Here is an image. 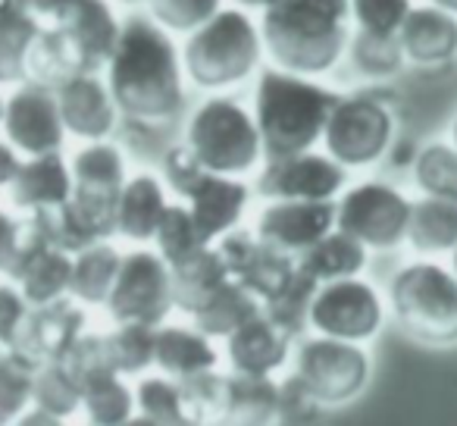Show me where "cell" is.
Returning a JSON list of instances; mask_svg holds the SVG:
<instances>
[{
	"mask_svg": "<svg viewBox=\"0 0 457 426\" xmlns=\"http://www.w3.org/2000/svg\"><path fill=\"white\" fill-rule=\"evenodd\" d=\"M107 70L110 95L116 107L132 120L166 122L182 107L179 54L160 22L145 16L122 22Z\"/></svg>",
	"mask_w": 457,
	"mask_h": 426,
	"instance_id": "cell-1",
	"label": "cell"
},
{
	"mask_svg": "<svg viewBox=\"0 0 457 426\" xmlns=\"http://www.w3.org/2000/svg\"><path fill=\"white\" fill-rule=\"evenodd\" d=\"M270 57L298 76H323L338 63L351 38L348 0H273L263 10Z\"/></svg>",
	"mask_w": 457,
	"mask_h": 426,
	"instance_id": "cell-2",
	"label": "cell"
},
{
	"mask_svg": "<svg viewBox=\"0 0 457 426\" xmlns=\"http://www.w3.org/2000/svg\"><path fill=\"white\" fill-rule=\"evenodd\" d=\"M336 101V91L311 82V76L263 70L254 95V122L261 129L267 160L311 151L323 138V126Z\"/></svg>",
	"mask_w": 457,
	"mask_h": 426,
	"instance_id": "cell-3",
	"label": "cell"
},
{
	"mask_svg": "<svg viewBox=\"0 0 457 426\" xmlns=\"http://www.w3.org/2000/svg\"><path fill=\"white\" fill-rule=\"evenodd\" d=\"M261 35L242 10H216L185 45V72L201 88H228L254 72Z\"/></svg>",
	"mask_w": 457,
	"mask_h": 426,
	"instance_id": "cell-4",
	"label": "cell"
},
{
	"mask_svg": "<svg viewBox=\"0 0 457 426\" xmlns=\"http://www.w3.org/2000/svg\"><path fill=\"white\" fill-rule=\"evenodd\" d=\"M163 179L179 197H185V207L207 242L236 230V223L242 220L245 204H248V185L236 182L226 172L207 170L188 145H176L172 151H166Z\"/></svg>",
	"mask_w": 457,
	"mask_h": 426,
	"instance_id": "cell-5",
	"label": "cell"
},
{
	"mask_svg": "<svg viewBox=\"0 0 457 426\" xmlns=\"http://www.w3.org/2000/svg\"><path fill=\"white\" fill-rule=\"evenodd\" d=\"M392 311L423 345L457 342V276L438 263H411L392 280Z\"/></svg>",
	"mask_w": 457,
	"mask_h": 426,
	"instance_id": "cell-6",
	"label": "cell"
},
{
	"mask_svg": "<svg viewBox=\"0 0 457 426\" xmlns=\"http://www.w3.org/2000/svg\"><path fill=\"white\" fill-rule=\"evenodd\" d=\"M185 145L195 151V157L207 170L226 172V176L248 172L263 154L261 129H257L254 116L242 104L226 101V97L201 104V110L188 122Z\"/></svg>",
	"mask_w": 457,
	"mask_h": 426,
	"instance_id": "cell-7",
	"label": "cell"
},
{
	"mask_svg": "<svg viewBox=\"0 0 457 426\" xmlns=\"http://www.w3.org/2000/svg\"><path fill=\"white\" fill-rule=\"evenodd\" d=\"M122 185H126V160L120 147L95 141L76 154L70 207L97 242L116 232V201Z\"/></svg>",
	"mask_w": 457,
	"mask_h": 426,
	"instance_id": "cell-8",
	"label": "cell"
},
{
	"mask_svg": "<svg viewBox=\"0 0 457 426\" xmlns=\"http://www.w3.org/2000/svg\"><path fill=\"white\" fill-rule=\"evenodd\" d=\"M320 405H345L357 398L370 380V357L348 338H304L298 348V370Z\"/></svg>",
	"mask_w": 457,
	"mask_h": 426,
	"instance_id": "cell-9",
	"label": "cell"
},
{
	"mask_svg": "<svg viewBox=\"0 0 457 426\" xmlns=\"http://www.w3.org/2000/svg\"><path fill=\"white\" fill-rule=\"evenodd\" d=\"M411 201L398 188L363 182L336 204V230L348 232L367 248H395L407 238Z\"/></svg>",
	"mask_w": 457,
	"mask_h": 426,
	"instance_id": "cell-10",
	"label": "cell"
},
{
	"mask_svg": "<svg viewBox=\"0 0 457 426\" xmlns=\"http://www.w3.org/2000/svg\"><path fill=\"white\" fill-rule=\"evenodd\" d=\"M116 323L160 326L172 307L170 263L154 251H132L120 261V273L107 295Z\"/></svg>",
	"mask_w": 457,
	"mask_h": 426,
	"instance_id": "cell-11",
	"label": "cell"
},
{
	"mask_svg": "<svg viewBox=\"0 0 457 426\" xmlns=\"http://www.w3.org/2000/svg\"><path fill=\"white\" fill-rule=\"evenodd\" d=\"M323 141L342 166H370L392 141V113L370 97H338L323 126Z\"/></svg>",
	"mask_w": 457,
	"mask_h": 426,
	"instance_id": "cell-12",
	"label": "cell"
},
{
	"mask_svg": "<svg viewBox=\"0 0 457 426\" xmlns=\"http://www.w3.org/2000/svg\"><path fill=\"white\" fill-rule=\"evenodd\" d=\"M311 326L320 336L367 342L382 326V301L376 288L357 276L320 282L311 301Z\"/></svg>",
	"mask_w": 457,
	"mask_h": 426,
	"instance_id": "cell-13",
	"label": "cell"
},
{
	"mask_svg": "<svg viewBox=\"0 0 457 426\" xmlns=\"http://www.w3.org/2000/svg\"><path fill=\"white\" fill-rule=\"evenodd\" d=\"M4 273L16 282L29 305H45V301L63 298L70 292L72 276V255L54 248L35 217L16 226V245Z\"/></svg>",
	"mask_w": 457,
	"mask_h": 426,
	"instance_id": "cell-14",
	"label": "cell"
},
{
	"mask_svg": "<svg viewBox=\"0 0 457 426\" xmlns=\"http://www.w3.org/2000/svg\"><path fill=\"white\" fill-rule=\"evenodd\" d=\"M345 185V166L336 157L301 151L270 157L257 179V191L267 201H326Z\"/></svg>",
	"mask_w": 457,
	"mask_h": 426,
	"instance_id": "cell-15",
	"label": "cell"
},
{
	"mask_svg": "<svg viewBox=\"0 0 457 426\" xmlns=\"http://www.w3.org/2000/svg\"><path fill=\"white\" fill-rule=\"evenodd\" d=\"M226 261L228 280H236L248 292H254L261 301L273 298L295 273V257L276 245L263 242L257 232L228 230L222 232V242L216 245Z\"/></svg>",
	"mask_w": 457,
	"mask_h": 426,
	"instance_id": "cell-16",
	"label": "cell"
},
{
	"mask_svg": "<svg viewBox=\"0 0 457 426\" xmlns=\"http://www.w3.org/2000/svg\"><path fill=\"white\" fill-rule=\"evenodd\" d=\"M0 122H4L10 145L29 157L60 151L66 135L57 95L35 82H26L10 101H4V120Z\"/></svg>",
	"mask_w": 457,
	"mask_h": 426,
	"instance_id": "cell-17",
	"label": "cell"
},
{
	"mask_svg": "<svg viewBox=\"0 0 457 426\" xmlns=\"http://www.w3.org/2000/svg\"><path fill=\"white\" fill-rule=\"evenodd\" d=\"M82 330L85 313L72 301L54 298L45 305H32L16 332L13 351L41 367L47 361H60L70 351V345L82 336Z\"/></svg>",
	"mask_w": 457,
	"mask_h": 426,
	"instance_id": "cell-18",
	"label": "cell"
},
{
	"mask_svg": "<svg viewBox=\"0 0 457 426\" xmlns=\"http://www.w3.org/2000/svg\"><path fill=\"white\" fill-rule=\"evenodd\" d=\"M54 26L70 41L82 72H97L107 66L120 41V22L107 0H70Z\"/></svg>",
	"mask_w": 457,
	"mask_h": 426,
	"instance_id": "cell-19",
	"label": "cell"
},
{
	"mask_svg": "<svg viewBox=\"0 0 457 426\" xmlns=\"http://www.w3.org/2000/svg\"><path fill=\"white\" fill-rule=\"evenodd\" d=\"M336 226V204L326 201H273L257 220V236L298 257Z\"/></svg>",
	"mask_w": 457,
	"mask_h": 426,
	"instance_id": "cell-20",
	"label": "cell"
},
{
	"mask_svg": "<svg viewBox=\"0 0 457 426\" xmlns=\"http://www.w3.org/2000/svg\"><path fill=\"white\" fill-rule=\"evenodd\" d=\"M54 95H57L66 132L88 141H101L113 132L120 107L110 95V85L101 82L97 72H79L70 82L60 85Z\"/></svg>",
	"mask_w": 457,
	"mask_h": 426,
	"instance_id": "cell-21",
	"label": "cell"
},
{
	"mask_svg": "<svg viewBox=\"0 0 457 426\" xmlns=\"http://www.w3.org/2000/svg\"><path fill=\"white\" fill-rule=\"evenodd\" d=\"M404 60L417 66L448 63L457 54V16L442 7H411L398 29Z\"/></svg>",
	"mask_w": 457,
	"mask_h": 426,
	"instance_id": "cell-22",
	"label": "cell"
},
{
	"mask_svg": "<svg viewBox=\"0 0 457 426\" xmlns=\"http://www.w3.org/2000/svg\"><path fill=\"white\" fill-rule=\"evenodd\" d=\"M288 345L292 338L263 311H257L254 317H248L238 330L226 336L228 361L238 373H273L276 367L286 363Z\"/></svg>",
	"mask_w": 457,
	"mask_h": 426,
	"instance_id": "cell-23",
	"label": "cell"
},
{
	"mask_svg": "<svg viewBox=\"0 0 457 426\" xmlns=\"http://www.w3.org/2000/svg\"><path fill=\"white\" fill-rule=\"evenodd\" d=\"M279 417V382L270 373H238L222 376L220 423L267 426Z\"/></svg>",
	"mask_w": 457,
	"mask_h": 426,
	"instance_id": "cell-24",
	"label": "cell"
},
{
	"mask_svg": "<svg viewBox=\"0 0 457 426\" xmlns=\"http://www.w3.org/2000/svg\"><path fill=\"white\" fill-rule=\"evenodd\" d=\"M13 204L22 210H41L63 204L72 195V170L60 151L35 154L32 160L20 163L13 176Z\"/></svg>",
	"mask_w": 457,
	"mask_h": 426,
	"instance_id": "cell-25",
	"label": "cell"
},
{
	"mask_svg": "<svg viewBox=\"0 0 457 426\" xmlns=\"http://www.w3.org/2000/svg\"><path fill=\"white\" fill-rule=\"evenodd\" d=\"M228 280L226 261H222L220 248H197L185 261L170 263V286H172V307L195 313L222 282Z\"/></svg>",
	"mask_w": 457,
	"mask_h": 426,
	"instance_id": "cell-26",
	"label": "cell"
},
{
	"mask_svg": "<svg viewBox=\"0 0 457 426\" xmlns=\"http://www.w3.org/2000/svg\"><path fill=\"white\" fill-rule=\"evenodd\" d=\"M166 210L163 185L157 176H135L126 179L116 201V232L132 242H147L157 232V223Z\"/></svg>",
	"mask_w": 457,
	"mask_h": 426,
	"instance_id": "cell-27",
	"label": "cell"
},
{
	"mask_svg": "<svg viewBox=\"0 0 457 426\" xmlns=\"http://www.w3.org/2000/svg\"><path fill=\"white\" fill-rule=\"evenodd\" d=\"M298 270L311 273L317 282H332V280H348L357 276L367 267V245H361L357 238H351L348 232L332 226L323 238L304 248L295 257Z\"/></svg>",
	"mask_w": 457,
	"mask_h": 426,
	"instance_id": "cell-28",
	"label": "cell"
},
{
	"mask_svg": "<svg viewBox=\"0 0 457 426\" xmlns=\"http://www.w3.org/2000/svg\"><path fill=\"white\" fill-rule=\"evenodd\" d=\"M154 363L172 380L179 376L213 370L216 351L201 330H182V326H157L154 330Z\"/></svg>",
	"mask_w": 457,
	"mask_h": 426,
	"instance_id": "cell-29",
	"label": "cell"
},
{
	"mask_svg": "<svg viewBox=\"0 0 457 426\" xmlns=\"http://www.w3.org/2000/svg\"><path fill=\"white\" fill-rule=\"evenodd\" d=\"M79 72H82V66H79L76 54H72L70 41L63 38V32L57 26H41L26 54V82L45 85V88L57 91L60 85L70 82Z\"/></svg>",
	"mask_w": 457,
	"mask_h": 426,
	"instance_id": "cell-30",
	"label": "cell"
},
{
	"mask_svg": "<svg viewBox=\"0 0 457 426\" xmlns=\"http://www.w3.org/2000/svg\"><path fill=\"white\" fill-rule=\"evenodd\" d=\"M407 238L420 255H442L457 245V201L426 195L423 201L411 204V223Z\"/></svg>",
	"mask_w": 457,
	"mask_h": 426,
	"instance_id": "cell-31",
	"label": "cell"
},
{
	"mask_svg": "<svg viewBox=\"0 0 457 426\" xmlns=\"http://www.w3.org/2000/svg\"><path fill=\"white\" fill-rule=\"evenodd\" d=\"M41 22L20 0H0V85L26 79V54Z\"/></svg>",
	"mask_w": 457,
	"mask_h": 426,
	"instance_id": "cell-32",
	"label": "cell"
},
{
	"mask_svg": "<svg viewBox=\"0 0 457 426\" xmlns=\"http://www.w3.org/2000/svg\"><path fill=\"white\" fill-rule=\"evenodd\" d=\"M120 251L107 242H95L72 255L70 292L85 305H107V295L120 273Z\"/></svg>",
	"mask_w": 457,
	"mask_h": 426,
	"instance_id": "cell-33",
	"label": "cell"
},
{
	"mask_svg": "<svg viewBox=\"0 0 457 426\" xmlns=\"http://www.w3.org/2000/svg\"><path fill=\"white\" fill-rule=\"evenodd\" d=\"M257 311H261V298L254 292H248L245 286H238L236 280H226L191 317H195V326L204 336L226 338L228 332L238 330Z\"/></svg>",
	"mask_w": 457,
	"mask_h": 426,
	"instance_id": "cell-34",
	"label": "cell"
},
{
	"mask_svg": "<svg viewBox=\"0 0 457 426\" xmlns=\"http://www.w3.org/2000/svg\"><path fill=\"white\" fill-rule=\"evenodd\" d=\"M317 288H320V282L313 280L311 273L295 267L292 280H288L273 298L261 301V311L267 313L288 338H295L311 326V301H313V295H317Z\"/></svg>",
	"mask_w": 457,
	"mask_h": 426,
	"instance_id": "cell-35",
	"label": "cell"
},
{
	"mask_svg": "<svg viewBox=\"0 0 457 426\" xmlns=\"http://www.w3.org/2000/svg\"><path fill=\"white\" fill-rule=\"evenodd\" d=\"M82 407L97 426H120L132 420L135 395L122 386L116 370H101L82 382Z\"/></svg>",
	"mask_w": 457,
	"mask_h": 426,
	"instance_id": "cell-36",
	"label": "cell"
},
{
	"mask_svg": "<svg viewBox=\"0 0 457 426\" xmlns=\"http://www.w3.org/2000/svg\"><path fill=\"white\" fill-rule=\"evenodd\" d=\"M32 401H35V407H45L54 417L66 420L72 411L82 407V388L72 380V373L66 370L63 361H47L35 370Z\"/></svg>",
	"mask_w": 457,
	"mask_h": 426,
	"instance_id": "cell-37",
	"label": "cell"
},
{
	"mask_svg": "<svg viewBox=\"0 0 457 426\" xmlns=\"http://www.w3.org/2000/svg\"><path fill=\"white\" fill-rule=\"evenodd\" d=\"M35 370H38V363L22 357L20 351H4V357H0V426L20 420L29 407Z\"/></svg>",
	"mask_w": 457,
	"mask_h": 426,
	"instance_id": "cell-38",
	"label": "cell"
},
{
	"mask_svg": "<svg viewBox=\"0 0 457 426\" xmlns=\"http://www.w3.org/2000/svg\"><path fill=\"white\" fill-rule=\"evenodd\" d=\"M135 405L141 411V417L135 423H157V426L188 423V413H185V401L176 380H163V376L141 380L138 392H135Z\"/></svg>",
	"mask_w": 457,
	"mask_h": 426,
	"instance_id": "cell-39",
	"label": "cell"
},
{
	"mask_svg": "<svg viewBox=\"0 0 457 426\" xmlns=\"http://www.w3.org/2000/svg\"><path fill=\"white\" fill-rule=\"evenodd\" d=\"M154 330L157 326L145 323H120L110 336H104L107 345L110 367L116 373H141L154 363Z\"/></svg>",
	"mask_w": 457,
	"mask_h": 426,
	"instance_id": "cell-40",
	"label": "cell"
},
{
	"mask_svg": "<svg viewBox=\"0 0 457 426\" xmlns=\"http://www.w3.org/2000/svg\"><path fill=\"white\" fill-rule=\"evenodd\" d=\"M154 238H157V248H160L157 255L163 257L166 263H179L188 255H195L197 248L210 245L207 238L201 236V230H197L188 207H182V204H166Z\"/></svg>",
	"mask_w": 457,
	"mask_h": 426,
	"instance_id": "cell-41",
	"label": "cell"
},
{
	"mask_svg": "<svg viewBox=\"0 0 457 426\" xmlns=\"http://www.w3.org/2000/svg\"><path fill=\"white\" fill-rule=\"evenodd\" d=\"M413 182L423 188V195L457 201V147L429 145L413 160Z\"/></svg>",
	"mask_w": 457,
	"mask_h": 426,
	"instance_id": "cell-42",
	"label": "cell"
},
{
	"mask_svg": "<svg viewBox=\"0 0 457 426\" xmlns=\"http://www.w3.org/2000/svg\"><path fill=\"white\" fill-rule=\"evenodd\" d=\"M351 60H354V66L363 76L386 79L401 70L404 54H401L398 35H376L357 29L354 41H351Z\"/></svg>",
	"mask_w": 457,
	"mask_h": 426,
	"instance_id": "cell-43",
	"label": "cell"
},
{
	"mask_svg": "<svg viewBox=\"0 0 457 426\" xmlns=\"http://www.w3.org/2000/svg\"><path fill=\"white\" fill-rule=\"evenodd\" d=\"M179 392L185 401L188 423H220V401H222V376L213 370L179 376Z\"/></svg>",
	"mask_w": 457,
	"mask_h": 426,
	"instance_id": "cell-44",
	"label": "cell"
},
{
	"mask_svg": "<svg viewBox=\"0 0 457 426\" xmlns=\"http://www.w3.org/2000/svg\"><path fill=\"white\" fill-rule=\"evenodd\" d=\"M154 22L170 32H195L220 10V0H147Z\"/></svg>",
	"mask_w": 457,
	"mask_h": 426,
	"instance_id": "cell-45",
	"label": "cell"
},
{
	"mask_svg": "<svg viewBox=\"0 0 457 426\" xmlns=\"http://www.w3.org/2000/svg\"><path fill=\"white\" fill-rule=\"evenodd\" d=\"M348 4L357 29L376 35H398L401 22L411 10V0H348Z\"/></svg>",
	"mask_w": 457,
	"mask_h": 426,
	"instance_id": "cell-46",
	"label": "cell"
},
{
	"mask_svg": "<svg viewBox=\"0 0 457 426\" xmlns=\"http://www.w3.org/2000/svg\"><path fill=\"white\" fill-rule=\"evenodd\" d=\"M320 411V401L311 395V388L304 386L298 373H292L286 382H279V417L286 423H307Z\"/></svg>",
	"mask_w": 457,
	"mask_h": 426,
	"instance_id": "cell-47",
	"label": "cell"
},
{
	"mask_svg": "<svg viewBox=\"0 0 457 426\" xmlns=\"http://www.w3.org/2000/svg\"><path fill=\"white\" fill-rule=\"evenodd\" d=\"M29 301L26 295L16 286H0V345L4 348H13L16 332H20L22 320L29 313Z\"/></svg>",
	"mask_w": 457,
	"mask_h": 426,
	"instance_id": "cell-48",
	"label": "cell"
},
{
	"mask_svg": "<svg viewBox=\"0 0 457 426\" xmlns=\"http://www.w3.org/2000/svg\"><path fill=\"white\" fill-rule=\"evenodd\" d=\"M20 4L41 22V26H54V22L60 20V13L66 10V4H70V0H20Z\"/></svg>",
	"mask_w": 457,
	"mask_h": 426,
	"instance_id": "cell-49",
	"label": "cell"
},
{
	"mask_svg": "<svg viewBox=\"0 0 457 426\" xmlns=\"http://www.w3.org/2000/svg\"><path fill=\"white\" fill-rule=\"evenodd\" d=\"M16 220H10L4 210H0V273L7 270L10 257H13V245H16Z\"/></svg>",
	"mask_w": 457,
	"mask_h": 426,
	"instance_id": "cell-50",
	"label": "cell"
},
{
	"mask_svg": "<svg viewBox=\"0 0 457 426\" xmlns=\"http://www.w3.org/2000/svg\"><path fill=\"white\" fill-rule=\"evenodd\" d=\"M16 170H20V157H16V147L0 141V188L13 182Z\"/></svg>",
	"mask_w": 457,
	"mask_h": 426,
	"instance_id": "cell-51",
	"label": "cell"
},
{
	"mask_svg": "<svg viewBox=\"0 0 457 426\" xmlns=\"http://www.w3.org/2000/svg\"><path fill=\"white\" fill-rule=\"evenodd\" d=\"M236 4H242V7H261V10H267L273 0H236Z\"/></svg>",
	"mask_w": 457,
	"mask_h": 426,
	"instance_id": "cell-52",
	"label": "cell"
},
{
	"mask_svg": "<svg viewBox=\"0 0 457 426\" xmlns=\"http://www.w3.org/2000/svg\"><path fill=\"white\" fill-rule=\"evenodd\" d=\"M436 7H442V10H448V13H454L457 16V0H432Z\"/></svg>",
	"mask_w": 457,
	"mask_h": 426,
	"instance_id": "cell-53",
	"label": "cell"
},
{
	"mask_svg": "<svg viewBox=\"0 0 457 426\" xmlns=\"http://www.w3.org/2000/svg\"><path fill=\"white\" fill-rule=\"evenodd\" d=\"M451 255H454V257H451V273L457 276V245H454V251H451Z\"/></svg>",
	"mask_w": 457,
	"mask_h": 426,
	"instance_id": "cell-54",
	"label": "cell"
},
{
	"mask_svg": "<svg viewBox=\"0 0 457 426\" xmlns=\"http://www.w3.org/2000/svg\"><path fill=\"white\" fill-rule=\"evenodd\" d=\"M451 135H454V147H457V120H454V129H451Z\"/></svg>",
	"mask_w": 457,
	"mask_h": 426,
	"instance_id": "cell-55",
	"label": "cell"
},
{
	"mask_svg": "<svg viewBox=\"0 0 457 426\" xmlns=\"http://www.w3.org/2000/svg\"><path fill=\"white\" fill-rule=\"evenodd\" d=\"M0 120H4V97H0Z\"/></svg>",
	"mask_w": 457,
	"mask_h": 426,
	"instance_id": "cell-56",
	"label": "cell"
},
{
	"mask_svg": "<svg viewBox=\"0 0 457 426\" xmlns=\"http://www.w3.org/2000/svg\"><path fill=\"white\" fill-rule=\"evenodd\" d=\"M4 351H7V348H4V345H0V357H4Z\"/></svg>",
	"mask_w": 457,
	"mask_h": 426,
	"instance_id": "cell-57",
	"label": "cell"
},
{
	"mask_svg": "<svg viewBox=\"0 0 457 426\" xmlns=\"http://www.w3.org/2000/svg\"><path fill=\"white\" fill-rule=\"evenodd\" d=\"M126 4H138V0H126Z\"/></svg>",
	"mask_w": 457,
	"mask_h": 426,
	"instance_id": "cell-58",
	"label": "cell"
}]
</instances>
